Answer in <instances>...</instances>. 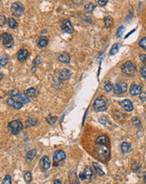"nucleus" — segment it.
Listing matches in <instances>:
<instances>
[{
  "label": "nucleus",
  "instance_id": "1",
  "mask_svg": "<svg viewBox=\"0 0 146 184\" xmlns=\"http://www.w3.org/2000/svg\"><path fill=\"white\" fill-rule=\"evenodd\" d=\"M95 154L101 161H107L110 157V151L106 145L97 144L95 146Z\"/></svg>",
  "mask_w": 146,
  "mask_h": 184
},
{
  "label": "nucleus",
  "instance_id": "2",
  "mask_svg": "<svg viewBox=\"0 0 146 184\" xmlns=\"http://www.w3.org/2000/svg\"><path fill=\"white\" fill-rule=\"evenodd\" d=\"M8 129L13 135H18L19 133L22 131L23 124L20 121L14 120V121H10L9 123Z\"/></svg>",
  "mask_w": 146,
  "mask_h": 184
},
{
  "label": "nucleus",
  "instance_id": "3",
  "mask_svg": "<svg viewBox=\"0 0 146 184\" xmlns=\"http://www.w3.org/2000/svg\"><path fill=\"white\" fill-rule=\"evenodd\" d=\"M0 40L2 44H4V46L6 48H11L13 45V36L9 34V33H4L0 36Z\"/></svg>",
  "mask_w": 146,
  "mask_h": 184
},
{
  "label": "nucleus",
  "instance_id": "4",
  "mask_svg": "<svg viewBox=\"0 0 146 184\" xmlns=\"http://www.w3.org/2000/svg\"><path fill=\"white\" fill-rule=\"evenodd\" d=\"M11 13H13V15L14 17H20L22 16V14L24 13V7L21 3L19 2H15L13 3L12 6H11Z\"/></svg>",
  "mask_w": 146,
  "mask_h": 184
},
{
  "label": "nucleus",
  "instance_id": "5",
  "mask_svg": "<svg viewBox=\"0 0 146 184\" xmlns=\"http://www.w3.org/2000/svg\"><path fill=\"white\" fill-rule=\"evenodd\" d=\"M93 107L95 110L97 111H104L107 109V105L106 101L102 98H97L94 101Z\"/></svg>",
  "mask_w": 146,
  "mask_h": 184
},
{
  "label": "nucleus",
  "instance_id": "6",
  "mask_svg": "<svg viewBox=\"0 0 146 184\" xmlns=\"http://www.w3.org/2000/svg\"><path fill=\"white\" fill-rule=\"evenodd\" d=\"M122 71L128 75H133L135 72V66L131 61H127L122 66Z\"/></svg>",
  "mask_w": 146,
  "mask_h": 184
},
{
  "label": "nucleus",
  "instance_id": "7",
  "mask_svg": "<svg viewBox=\"0 0 146 184\" xmlns=\"http://www.w3.org/2000/svg\"><path fill=\"white\" fill-rule=\"evenodd\" d=\"M79 178L82 181H91L93 178V172L92 168L87 166L85 167L84 171L79 174Z\"/></svg>",
  "mask_w": 146,
  "mask_h": 184
},
{
  "label": "nucleus",
  "instance_id": "8",
  "mask_svg": "<svg viewBox=\"0 0 146 184\" xmlns=\"http://www.w3.org/2000/svg\"><path fill=\"white\" fill-rule=\"evenodd\" d=\"M66 159V153L62 150H57L54 154L53 161L55 164L62 162Z\"/></svg>",
  "mask_w": 146,
  "mask_h": 184
},
{
  "label": "nucleus",
  "instance_id": "9",
  "mask_svg": "<svg viewBox=\"0 0 146 184\" xmlns=\"http://www.w3.org/2000/svg\"><path fill=\"white\" fill-rule=\"evenodd\" d=\"M127 89H128V85L124 82H120L114 85V92L116 94H119V95L123 94L127 91Z\"/></svg>",
  "mask_w": 146,
  "mask_h": 184
},
{
  "label": "nucleus",
  "instance_id": "10",
  "mask_svg": "<svg viewBox=\"0 0 146 184\" xmlns=\"http://www.w3.org/2000/svg\"><path fill=\"white\" fill-rule=\"evenodd\" d=\"M40 167L43 171L48 170L49 168L50 167V160L47 156H44L40 159Z\"/></svg>",
  "mask_w": 146,
  "mask_h": 184
},
{
  "label": "nucleus",
  "instance_id": "11",
  "mask_svg": "<svg viewBox=\"0 0 146 184\" xmlns=\"http://www.w3.org/2000/svg\"><path fill=\"white\" fill-rule=\"evenodd\" d=\"M62 29L65 31V32H67V33H72V32L74 31L71 22H70L68 19H65V20L62 22Z\"/></svg>",
  "mask_w": 146,
  "mask_h": 184
},
{
  "label": "nucleus",
  "instance_id": "12",
  "mask_svg": "<svg viewBox=\"0 0 146 184\" xmlns=\"http://www.w3.org/2000/svg\"><path fill=\"white\" fill-rule=\"evenodd\" d=\"M28 55H29V52H28V50L25 49H20V50L18 52V54H17L18 60H19V61H21V62L26 60L27 58H28Z\"/></svg>",
  "mask_w": 146,
  "mask_h": 184
},
{
  "label": "nucleus",
  "instance_id": "13",
  "mask_svg": "<svg viewBox=\"0 0 146 184\" xmlns=\"http://www.w3.org/2000/svg\"><path fill=\"white\" fill-rule=\"evenodd\" d=\"M121 105L127 111H132L133 110V105L132 104V101H129V100H124L121 102Z\"/></svg>",
  "mask_w": 146,
  "mask_h": 184
},
{
  "label": "nucleus",
  "instance_id": "14",
  "mask_svg": "<svg viewBox=\"0 0 146 184\" xmlns=\"http://www.w3.org/2000/svg\"><path fill=\"white\" fill-rule=\"evenodd\" d=\"M129 92L132 96H138V95H140L142 92V87L140 85H132Z\"/></svg>",
  "mask_w": 146,
  "mask_h": 184
},
{
  "label": "nucleus",
  "instance_id": "15",
  "mask_svg": "<svg viewBox=\"0 0 146 184\" xmlns=\"http://www.w3.org/2000/svg\"><path fill=\"white\" fill-rule=\"evenodd\" d=\"M71 75V70H68V69H63L60 73V79L62 80H67V79H70Z\"/></svg>",
  "mask_w": 146,
  "mask_h": 184
},
{
  "label": "nucleus",
  "instance_id": "16",
  "mask_svg": "<svg viewBox=\"0 0 146 184\" xmlns=\"http://www.w3.org/2000/svg\"><path fill=\"white\" fill-rule=\"evenodd\" d=\"M7 102H8L9 105L12 106L14 109H20L23 106L22 103H20V102H19V101H15L13 98H9Z\"/></svg>",
  "mask_w": 146,
  "mask_h": 184
},
{
  "label": "nucleus",
  "instance_id": "17",
  "mask_svg": "<svg viewBox=\"0 0 146 184\" xmlns=\"http://www.w3.org/2000/svg\"><path fill=\"white\" fill-rule=\"evenodd\" d=\"M70 184H79V177H77L75 171H71L69 174Z\"/></svg>",
  "mask_w": 146,
  "mask_h": 184
},
{
  "label": "nucleus",
  "instance_id": "18",
  "mask_svg": "<svg viewBox=\"0 0 146 184\" xmlns=\"http://www.w3.org/2000/svg\"><path fill=\"white\" fill-rule=\"evenodd\" d=\"M16 98H17L19 102H20L22 104H27V103L30 102V99H29V97L27 96V95L25 93L19 94L18 96H16Z\"/></svg>",
  "mask_w": 146,
  "mask_h": 184
},
{
  "label": "nucleus",
  "instance_id": "19",
  "mask_svg": "<svg viewBox=\"0 0 146 184\" xmlns=\"http://www.w3.org/2000/svg\"><path fill=\"white\" fill-rule=\"evenodd\" d=\"M58 60L61 62H62V63L68 64V63L70 62V60H71V57H70V55H69L67 53H62V54H61L59 55Z\"/></svg>",
  "mask_w": 146,
  "mask_h": 184
},
{
  "label": "nucleus",
  "instance_id": "20",
  "mask_svg": "<svg viewBox=\"0 0 146 184\" xmlns=\"http://www.w3.org/2000/svg\"><path fill=\"white\" fill-rule=\"evenodd\" d=\"M25 94L28 97H32V98H36L39 95V91L36 90V88H30L29 90H27Z\"/></svg>",
  "mask_w": 146,
  "mask_h": 184
},
{
  "label": "nucleus",
  "instance_id": "21",
  "mask_svg": "<svg viewBox=\"0 0 146 184\" xmlns=\"http://www.w3.org/2000/svg\"><path fill=\"white\" fill-rule=\"evenodd\" d=\"M109 142V140H108V137L107 136H100L97 137L96 139V143L97 144H102V145H106Z\"/></svg>",
  "mask_w": 146,
  "mask_h": 184
},
{
  "label": "nucleus",
  "instance_id": "22",
  "mask_svg": "<svg viewBox=\"0 0 146 184\" xmlns=\"http://www.w3.org/2000/svg\"><path fill=\"white\" fill-rule=\"evenodd\" d=\"M48 44V39L44 36H41L38 41V47L39 48H44Z\"/></svg>",
  "mask_w": 146,
  "mask_h": 184
},
{
  "label": "nucleus",
  "instance_id": "23",
  "mask_svg": "<svg viewBox=\"0 0 146 184\" xmlns=\"http://www.w3.org/2000/svg\"><path fill=\"white\" fill-rule=\"evenodd\" d=\"M37 122H38L37 119L35 118V117H32V116L28 117V119L26 120V121H25L27 127H33V126H36V124H37Z\"/></svg>",
  "mask_w": 146,
  "mask_h": 184
},
{
  "label": "nucleus",
  "instance_id": "24",
  "mask_svg": "<svg viewBox=\"0 0 146 184\" xmlns=\"http://www.w3.org/2000/svg\"><path fill=\"white\" fill-rule=\"evenodd\" d=\"M36 149L30 150V151H29V152L26 153V156H25L26 160H28V161H31V160H33V159L35 158V157H36Z\"/></svg>",
  "mask_w": 146,
  "mask_h": 184
},
{
  "label": "nucleus",
  "instance_id": "25",
  "mask_svg": "<svg viewBox=\"0 0 146 184\" xmlns=\"http://www.w3.org/2000/svg\"><path fill=\"white\" fill-rule=\"evenodd\" d=\"M8 25L9 26V28L11 29H16L18 27V22L13 18H9L8 19Z\"/></svg>",
  "mask_w": 146,
  "mask_h": 184
},
{
  "label": "nucleus",
  "instance_id": "26",
  "mask_svg": "<svg viewBox=\"0 0 146 184\" xmlns=\"http://www.w3.org/2000/svg\"><path fill=\"white\" fill-rule=\"evenodd\" d=\"M130 149H131V146L128 142H123L121 144V150L124 153H128Z\"/></svg>",
  "mask_w": 146,
  "mask_h": 184
},
{
  "label": "nucleus",
  "instance_id": "27",
  "mask_svg": "<svg viewBox=\"0 0 146 184\" xmlns=\"http://www.w3.org/2000/svg\"><path fill=\"white\" fill-rule=\"evenodd\" d=\"M93 167H94V170L96 171V172H97L98 175L99 176L104 175V171H102V168L100 167V166L97 164V162H93Z\"/></svg>",
  "mask_w": 146,
  "mask_h": 184
},
{
  "label": "nucleus",
  "instance_id": "28",
  "mask_svg": "<svg viewBox=\"0 0 146 184\" xmlns=\"http://www.w3.org/2000/svg\"><path fill=\"white\" fill-rule=\"evenodd\" d=\"M104 24H105V26L107 28H111L113 24V18L110 16H107L104 18Z\"/></svg>",
  "mask_w": 146,
  "mask_h": 184
},
{
  "label": "nucleus",
  "instance_id": "29",
  "mask_svg": "<svg viewBox=\"0 0 146 184\" xmlns=\"http://www.w3.org/2000/svg\"><path fill=\"white\" fill-rule=\"evenodd\" d=\"M9 62V58L6 54H1L0 55V66H5Z\"/></svg>",
  "mask_w": 146,
  "mask_h": 184
},
{
  "label": "nucleus",
  "instance_id": "30",
  "mask_svg": "<svg viewBox=\"0 0 146 184\" xmlns=\"http://www.w3.org/2000/svg\"><path fill=\"white\" fill-rule=\"evenodd\" d=\"M119 44H113V46L111 48V50H110L111 55H113V54H116L117 53L119 52Z\"/></svg>",
  "mask_w": 146,
  "mask_h": 184
},
{
  "label": "nucleus",
  "instance_id": "31",
  "mask_svg": "<svg viewBox=\"0 0 146 184\" xmlns=\"http://www.w3.org/2000/svg\"><path fill=\"white\" fill-rule=\"evenodd\" d=\"M24 181H25L26 183H30L31 181H32V175H31L30 171H26V172L24 173Z\"/></svg>",
  "mask_w": 146,
  "mask_h": 184
},
{
  "label": "nucleus",
  "instance_id": "32",
  "mask_svg": "<svg viewBox=\"0 0 146 184\" xmlns=\"http://www.w3.org/2000/svg\"><path fill=\"white\" fill-rule=\"evenodd\" d=\"M56 121H57V118H56V116H48V117L46 118V121H47L49 124H50V125L55 124V123L56 122Z\"/></svg>",
  "mask_w": 146,
  "mask_h": 184
},
{
  "label": "nucleus",
  "instance_id": "33",
  "mask_svg": "<svg viewBox=\"0 0 146 184\" xmlns=\"http://www.w3.org/2000/svg\"><path fill=\"white\" fill-rule=\"evenodd\" d=\"M2 184H12L11 183V177L9 175H6L2 182Z\"/></svg>",
  "mask_w": 146,
  "mask_h": 184
},
{
  "label": "nucleus",
  "instance_id": "34",
  "mask_svg": "<svg viewBox=\"0 0 146 184\" xmlns=\"http://www.w3.org/2000/svg\"><path fill=\"white\" fill-rule=\"evenodd\" d=\"M113 84L110 83V82H107V83L105 85V86H104V90H105V91L109 92L113 90Z\"/></svg>",
  "mask_w": 146,
  "mask_h": 184
},
{
  "label": "nucleus",
  "instance_id": "35",
  "mask_svg": "<svg viewBox=\"0 0 146 184\" xmlns=\"http://www.w3.org/2000/svg\"><path fill=\"white\" fill-rule=\"evenodd\" d=\"M139 46H140L142 49H146V37H145V38H143V39L139 40Z\"/></svg>",
  "mask_w": 146,
  "mask_h": 184
},
{
  "label": "nucleus",
  "instance_id": "36",
  "mask_svg": "<svg viewBox=\"0 0 146 184\" xmlns=\"http://www.w3.org/2000/svg\"><path fill=\"white\" fill-rule=\"evenodd\" d=\"M124 29H125V28H124V26L119 27V28L118 29V31H117V34H116V35H117L118 37H121V36L123 35V34H124Z\"/></svg>",
  "mask_w": 146,
  "mask_h": 184
},
{
  "label": "nucleus",
  "instance_id": "37",
  "mask_svg": "<svg viewBox=\"0 0 146 184\" xmlns=\"http://www.w3.org/2000/svg\"><path fill=\"white\" fill-rule=\"evenodd\" d=\"M94 8H95L94 5H93V4H91V3L86 4V6H85V9H86V10H87V12H92L93 9H94Z\"/></svg>",
  "mask_w": 146,
  "mask_h": 184
},
{
  "label": "nucleus",
  "instance_id": "38",
  "mask_svg": "<svg viewBox=\"0 0 146 184\" xmlns=\"http://www.w3.org/2000/svg\"><path fill=\"white\" fill-rule=\"evenodd\" d=\"M140 167H141V164H140V163L134 162V163H133V165H132V169L133 170V171H138Z\"/></svg>",
  "mask_w": 146,
  "mask_h": 184
},
{
  "label": "nucleus",
  "instance_id": "39",
  "mask_svg": "<svg viewBox=\"0 0 146 184\" xmlns=\"http://www.w3.org/2000/svg\"><path fill=\"white\" fill-rule=\"evenodd\" d=\"M6 23V18L4 15H0V27L4 25V24Z\"/></svg>",
  "mask_w": 146,
  "mask_h": 184
},
{
  "label": "nucleus",
  "instance_id": "40",
  "mask_svg": "<svg viewBox=\"0 0 146 184\" xmlns=\"http://www.w3.org/2000/svg\"><path fill=\"white\" fill-rule=\"evenodd\" d=\"M140 74H141L142 77H144L145 79H146V67L144 66L140 69Z\"/></svg>",
  "mask_w": 146,
  "mask_h": 184
},
{
  "label": "nucleus",
  "instance_id": "41",
  "mask_svg": "<svg viewBox=\"0 0 146 184\" xmlns=\"http://www.w3.org/2000/svg\"><path fill=\"white\" fill-rule=\"evenodd\" d=\"M139 59H140L142 63L145 64L146 66V54H141L139 55Z\"/></svg>",
  "mask_w": 146,
  "mask_h": 184
},
{
  "label": "nucleus",
  "instance_id": "42",
  "mask_svg": "<svg viewBox=\"0 0 146 184\" xmlns=\"http://www.w3.org/2000/svg\"><path fill=\"white\" fill-rule=\"evenodd\" d=\"M139 99H140L143 102H146V91L141 92V94L139 95Z\"/></svg>",
  "mask_w": 146,
  "mask_h": 184
},
{
  "label": "nucleus",
  "instance_id": "43",
  "mask_svg": "<svg viewBox=\"0 0 146 184\" xmlns=\"http://www.w3.org/2000/svg\"><path fill=\"white\" fill-rule=\"evenodd\" d=\"M132 121H133V124H134L135 126H138V127H139V126L141 125V122H140V121H139V120L138 118H136V117H135V118H133V120H132Z\"/></svg>",
  "mask_w": 146,
  "mask_h": 184
},
{
  "label": "nucleus",
  "instance_id": "44",
  "mask_svg": "<svg viewBox=\"0 0 146 184\" xmlns=\"http://www.w3.org/2000/svg\"><path fill=\"white\" fill-rule=\"evenodd\" d=\"M10 95H11L12 96L16 97L19 95L18 90H16V89H15V90H12V91H10Z\"/></svg>",
  "mask_w": 146,
  "mask_h": 184
},
{
  "label": "nucleus",
  "instance_id": "45",
  "mask_svg": "<svg viewBox=\"0 0 146 184\" xmlns=\"http://www.w3.org/2000/svg\"><path fill=\"white\" fill-rule=\"evenodd\" d=\"M97 4L100 6H104L107 4V1H97Z\"/></svg>",
  "mask_w": 146,
  "mask_h": 184
},
{
  "label": "nucleus",
  "instance_id": "46",
  "mask_svg": "<svg viewBox=\"0 0 146 184\" xmlns=\"http://www.w3.org/2000/svg\"><path fill=\"white\" fill-rule=\"evenodd\" d=\"M53 184H62V183H61V181H60V180H55V181H54Z\"/></svg>",
  "mask_w": 146,
  "mask_h": 184
},
{
  "label": "nucleus",
  "instance_id": "47",
  "mask_svg": "<svg viewBox=\"0 0 146 184\" xmlns=\"http://www.w3.org/2000/svg\"><path fill=\"white\" fill-rule=\"evenodd\" d=\"M144 183H145V184H146V171L144 172Z\"/></svg>",
  "mask_w": 146,
  "mask_h": 184
},
{
  "label": "nucleus",
  "instance_id": "48",
  "mask_svg": "<svg viewBox=\"0 0 146 184\" xmlns=\"http://www.w3.org/2000/svg\"><path fill=\"white\" fill-rule=\"evenodd\" d=\"M3 76H4V75H3V74H0V80H1V79L3 78Z\"/></svg>",
  "mask_w": 146,
  "mask_h": 184
}]
</instances>
